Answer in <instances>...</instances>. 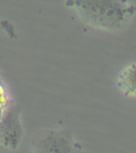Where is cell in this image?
Masks as SVG:
<instances>
[{
	"label": "cell",
	"instance_id": "cell-1",
	"mask_svg": "<svg viewBox=\"0 0 136 153\" xmlns=\"http://www.w3.org/2000/svg\"><path fill=\"white\" fill-rule=\"evenodd\" d=\"M122 83L126 91L136 94V68H131L124 73Z\"/></svg>",
	"mask_w": 136,
	"mask_h": 153
}]
</instances>
